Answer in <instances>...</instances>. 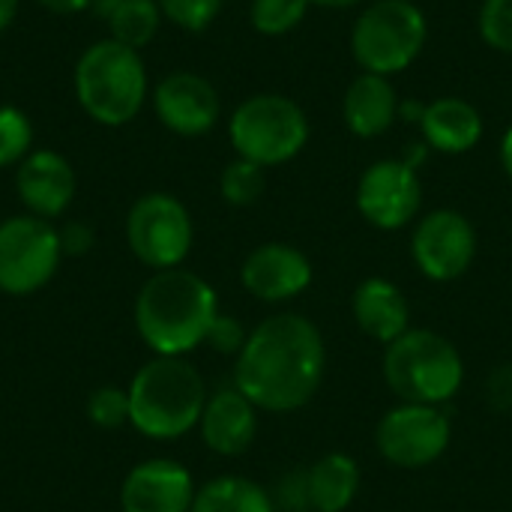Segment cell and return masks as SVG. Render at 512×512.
I'll list each match as a JSON object with an SVG mask.
<instances>
[{"label":"cell","instance_id":"14","mask_svg":"<svg viewBox=\"0 0 512 512\" xmlns=\"http://www.w3.org/2000/svg\"><path fill=\"white\" fill-rule=\"evenodd\" d=\"M312 261L303 249L291 243H261L255 246L243 267V288L261 303H288L312 285Z\"/></svg>","mask_w":512,"mask_h":512},{"label":"cell","instance_id":"11","mask_svg":"<svg viewBox=\"0 0 512 512\" xmlns=\"http://www.w3.org/2000/svg\"><path fill=\"white\" fill-rule=\"evenodd\" d=\"M411 258L429 282H456L477 258V228L453 207L432 210L414 225Z\"/></svg>","mask_w":512,"mask_h":512},{"label":"cell","instance_id":"30","mask_svg":"<svg viewBox=\"0 0 512 512\" xmlns=\"http://www.w3.org/2000/svg\"><path fill=\"white\" fill-rule=\"evenodd\" d=\"M246 339H249V330H246L234 315L219 312L216 321H213V327H210V333H207V342H204V345H210L216 354L237 357V354L243 351Z\"/></svg>","mask_w":512,"mask_h":512},{"label":"cell","instance_id":"4","mask_svg":"<svg viewBox=\"0 0 512 512\" xmlns=\"http://www.w3.org/2000/svg\"><path fill=\"white\" fill-rule=\"evenodd\" d=\"M72 87L81 111L93 123L111 129L132 123L150 96L147 66L141 51L111 36L81 51L72 72Z\"/></svg>","mask_w":512,"mask_h":512},{"label":"cell","instance_id":"33","mask_svg":"<svg viewBox=\"0 0 512 512\" xmlns=\"http://www.w3.org/2000/svg\"><path fill=\"white\" fill-rule=\"evenodd\" d=\"M57 234H60L63 258H66V255H69V258H81V255H87V252L93 249V243H96V234H93V228H90L87 222H66Z\"/></svg>","mask_w":512,"mask_h":512},{"label":"cell","instance_id":"10","mask_svg":"<svg viewBox=\"0 0 512 512\" xmlns=\"http://www.w3.org/2000/svg\"><path fill=\"white\" fill-rule=\"evenodd\" d=\"M453 441V423L438 405L399 402L375 426V447L381 459L402 471L435 465Z\"/></svg>","mask_w":512,"mask_h":512},{"label":"cell","instance_id":"20","mask_svg":"<svg viewBox=\"0 0 512 512\" xmlns=\"http://www.w3.org/2000/svg\"><path fill=\"white\" fill-rule=\"evenodd\" d=\"M399 105L402 99L393 87V78L360 72L345 90L342 120L357 138H381L399 120Z\"/></svg>","mask_w":512,"mask_h":512},{"label":"cell","instance_id":"16","mask_svg":"<svg viewBox=\"0 0 512 512\" xmlns=\"http://www.w3.org/2000/svg\"><path fill=\"white\" fill-rule=\"evenodd\" d=\"M15 192L21 207L39 219H57L75 198V168L57 150H33L15 168Z\"/></svg>","mask_w":512,"mask_h":512},{"label":"cell","instance_id":"2","mask_svg":"<svg viewBox=\"0 0 512 512\" xmlns=\"http://www.w3.org/2000/svg\"><path fill=\"white\" fill-rule=\"evenodd\" d=\"M219 297L207 279L174 267L153 273L135 297V330L153 357H186L207 342Z\"/></svg>","mask_w":512,"mask_h":512},{"label":"cell","instance_id":"23","mask_svg":"<svg viewBox=\"0 0 512 512\" xmlns=\"http://www.w3.org/2000/svg\"><path fill=\"white\" fill-rule=\"evenodd\" d=\"M162 9L156 0H117L114 9L108 12L105 24L111 39L141 51L144 45H150L162 27Z\"/></svg>","mask_w":512,"mask_h":512},{"label":"cell","instance_id":"39","mask_svg":"<svg viewBox=\"0 0 512 512\" xmlns=\"http://www.w3.org/2000/svg\"><path fill=\"white\" fill-rule=\"evenodd\" d=\"M510 102H512V93H510Z\"/></svg>","mask_w":512,"mask_h":512},{"label":"cell","instance_id":"28","mask_svg":"<svg viewBox=\"0 0 512 512\" xmlns=\"http://www.w3.org/2000/svg\"><path fill=\"white\" fill-rule=\"evenodd\" d=\"M480 39L501 54H512V0H483L477 12Z\"/></svg>","mask_w":512,"mask_h":512},{"label":"cell","instance_id":"32","mask_svg":"<svg viewBox=\"0 0 512 512\" xmlns=\"http://www.w3.org/2000/svg\"><path fill=\"white\" fill-rule=\"evenodd\" d=\"M486 402L492 411L507 414L512 411V363H501L486 378Z\"/></svg>","mask_w":512,"mask_h":512},{"label":"cell","instance_id":"6","mask_svg":"<svg viewBox=\"0 0 512 512\" xmlns=\"http://www.w3.org/2000/svg\"><path fill=\"white\" fill-rule=\"evenodd\" d=\"M312 126L303 105L285 93H255L228 117V138L240 159L261 168L288 165L309 144Z\"/></svg>","mask_w":512,"mask_h":512},{"label":"cell","instance_id":"38","mask_svg":"<svg viewBox=\"0 0 512 512\" xmlns=\"http://www.w3.org/2000/svg\"><path fill=\"white\" fill-rule=\"evenodd\" d=\"M366 0H309V6H321V9H354Z\"/></svg>","mask_w":512,"mask_h":512},{"label":"cell","instance_id":"36","mask_svg":"<svg viewBox=\"0 0 512 512\" xmlns=\"http://www.w3.org/2000/svg\"><path fill=\"white\" fill-rule=\"evenodd\" d=\"M498 159H501V168L504 174L512 180V126L501 135V147H498Z\"/></svg>","mask_w":512,"mask_h":512},{"label":"cell","instance_id":"34","mask_svg":"<svg viewBox=\"0 0 512 512\" xmlns=\"http://www.w3.org/2000/svg\"><path fill=\"white\" fill-rule=\"evenodd\" d=\"M36 3L45 6L48 12H57V15H75V12L90 9L93 0H36Z\"/></svg>","mask_w":512,"mask_h":512},{"label":"cell","instance_id":"21","mask_svg":"<svg viewBox=\"0 0 512 512\" xmlns=\"http://www.w3.org/2000/svg\"><path fill=\"white\" fill-rule=\"evenodd\" d=\"M309 512H345L363 483L360 465L348 453H327L306 468Z\"/></svg>","mask_w":512,"mask_h":512},{"label":"cell","instance_id":"9","mask_svg":"<svg viewBox=\"0 0 512 512\" xmlns=\"http://www.w3.org/2000/svg\"><path fill=\"white\" fill-rule=\"evenodd\" d=\"M60 261V234L48 219L18 213L0 222V294L30 297L42 291Z\"/></svg>","mask_w":512,"mask_h":512},{"label":"cell","instance_id":"37","mask_svg":"<svg viewBox=\"0 0 512 512\" xmlns=\"http://www.w3.org/2000/svg\"><path fill=\"white\" fill-rule=\"evenodd\" d=\"M18 6H21V0H0V33H6L12 27Z\"/></svg>","mask_w":512,"mask_h":512},{"label":"cell","instance_id":"29","mask_svg":"<svg viewBox=\"0 0 512 512\" xmlns=\"http://www.w3.org/2000/svg\"><path fill=\"white\" fill-rule=\"evenodd\" d=\"M87 417L99 429H123V426H129V390H123V387H99L87 399Z\"/></svg>","mask_w":512,"mask_h":512},{"label":"cell","instance_id":"18","mask_svg":"<svg viewBox=\"0 0 512 512\" xmlns=\"http://www.w3.org/2000/svg\"><path fill=\"white\" fill-rule=\"evenodd\" d=\"M351 315L363 336L390 345L411 330V303L402 288L384 276H369L354 288Z\"/></svg>","mask_w":512,"mask_h":512},{"label":"cell","instance_id":"24","mask_svg":"<svg viewBox=\"0 0 512 512\" xmlns=\"http://www.w3.org/2000/svg\"><path fill=\"white\" fill-rule=\"evenodd\" d=\"M267 189V168L249 162V159H234L222 168L219 174V195L231 207H249L255 204Z\"/></svg>","mask_w":512,"mask_h":512},{"label":"cell","instance_id":"17","mask_svg":"<svg viewBox=\"0 0 512 512\" xmlns=\"http://www.w3.org/2000/svg\"><path fill=\"white\" fill-rule=\"evenodd\" d=\"M198 432L210 453L225 459L243 456L258 435V408L234 384L219 387L207 396Z\"/></svg>","mask_w":512,"mask_h":512},{"label":"cell","instance_id":"22","mask_svg":"<svg viewBox=\"0 0 512 512\" xmlns=\"http://www.w3.org/2000/svg\"><path fill=\"white\" fill-rule=\"evenodd\" d=\"M189 512H279L273 504V495L246 477L225 474L216 480H207L192 501Z\"/></svg>","mask_w":512,"mask_h":512},{"label":"cell","instance_id":"27","mask_svg":"<svg viewBox=\"0 0 512 512\" xmlns=\"http://www.w3.org/2000/svg\"><path fill=\"white\" fill-rule=\"evenodd\" d=\"M156 3L162 9V18L186 33L207 30L225 6V0H156Z\"/></svg>","mask_w":512,"mask_h":512},{"label":"cell","instance_id":"26","mask_svg":"<svg viewBox=\"0 0 512 512\" xmlns=\"http://www.w3.org/2000/svg\"><path fill=\"white\" fill-rule=\"evenodd\" d=\"M33 123L15 105H0V168H18L33 150Z\"/></svg>","mask_w":512,"mask_h":512},{"label":"cell","instance_id":"19","mask_svg":"<svg viewBox=\"0 0 512 512\" xmlns=\"http://www.w3.org/2000/svg\"><path fill=\"white\" fill-rule=\"evenodd\" d=\"M420 135L435 153L459 156L474 150L483 141L486 123L477 105H471L462 96H438L426 102L420 117Z\"/></svg>","mask_w":512,"mask_h":512},{"label":"cell","instance_id":"25","mask_svg":"<svg viewBox=\"0 0 512 512\" xmlns=\"http://www.w3.org/2000/svg\"><path fill=\"white\" fill-rule=\"evenodd\" d=\"M309 9V0H252L249 24L261 36H285L306 21Z\"/></svg>","mask_w":512,"mask_h":512},{"label":"cell","instance_id":"7","mask_svg":"<svg viewBox=\"0 0 512 512\" xmlns=\"http://www.w3.org/2000/svg\"><path fill=\"white\" fill-rule=\"evenodd\" d=\"M429 42L426 12L414 0H372L351 27V54L363 72L399 75Z\"/></svg>","mask_w":512,"mask_h":512},{"label":"cell","instance_id":"1","mask_svg":"<svg viewBox=\"0 0 512 512\" xmlns=\"http://www.w3.org/2000/svg\"><path fill=\"white\" fill-rule=\"evenodd\" d=\"M327 375V345L315 321L297 312L264 318L234 357V387L270 414L306 408Z\"/></svg>","mask_w":512,"mask_h":512},{"label":"cell","instance_id":"35","mask_svg":"<svg viewBox=\"0 0 512 512\" xmlns=\"http://www.w3.org/2000/svg\"><path fill=\"white\" fill-rule=\"evenodd\" d=\"M432 150H429V144L426 141H420V144H411L408 150H405V156H399L405 165H411L414 171H420V165L426 162V156H429Z\"/></svg>","mask_w":512,"mask_h":512},{"label":"cell","instance_id":"15","mask_svg":"<svg viewBox=\"0 0 512 512\" xmlns=\"http://www.w3.org/2000/svg\"><path fill=\"white\" fill-rule=\"evenodd\" d=\"M192 474L174 459L138 462L120 486L123 512H189L195 501Z\"/></svg>","mask_w":512,"mask_h":512},{"label":"cell","instance_id":"31","mask_svg":"<svg viewBox=\"0 0 512 512\" xmlns=\"http://www.w3.org/2000/svg\"><path fill=\"white\" fill-rule=\"evenodd\" d=\"M273 504L279 512H309V480H306V468H294L288 471L276 489L270 492Z\"/></svg>","mask_w":512,"mask_h":512},{"label":"cell","instance_id":"12","mask_svg":"<svg viewBox=\"0 0 512 512\" xmlns=\"http://www.w3.org/2000/svg\"><path fill=\"white\" fill-rule=\"evenodd\" d=\"M357 210L378 231H399L411 225L423 207L420 171L402 159H378L357 180Z\"/></svg>","mask_w":512,"mask_h":512},{"label":"cell","instance_id":"13","mask_svg":"<svg viewBox=\"0 0 512 512\" xmlns=\"http://www.w3.org/2000/svg\"><path fill=\"white\" fill-rule=\"evenodd\" d=\"M150 99H153V111L159 123L168 132L183 135V138L207 135L222 117V102H219L213 81L189 69L165 75L153 87Z\"/></svg>","mask_w":512,"mask_h":512},{"label":"cell","instance_id":"5","mask_svg":"<svg viewBox=\"0 0 512 512\" xmlns=\"http://www.w3.org/2000/svg\"><path fill=\"white\" fill-rule=\"evenodd\" d=\"M381 375L399 402L444 408L465 384V360L447 336L411 327L384 345Z\"/></svg>","mask_w":512,"mask_h":512},{"label":"cell","instance_id":"3","mask_svg":"<svg viewBox=\"0 0 512 512\" xmlns=\"http://www.w3.org/2000/svg\"><path fill=\"white\" fill-rule=\"evenodd\" d=\"M129 426L150 441H177L198 429L207 384L186 357H153L129 381Z\"/></svg>","mask_w":512,"mask_h":512},{"label":"cell","instance_id":"8","mask_svg":"<svg viewBox=\"0 0 512 512\" xmlns=\"http://www.w3.org/2000/svg\"><path fill=\"white\" fill-rule=\"evenodd\" d=\"M126 243L153 273L183 267L195 243V225L186 204L168 192L141 195L126 216Z\"/></svg>","mask_w":512,"mask_h":512}]
</instances>
